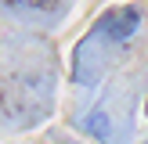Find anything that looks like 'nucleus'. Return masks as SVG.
Returning <instances> with one entry per match:
<instances>
[{
	"label": "nucleus",
	"instance_id": "nucleus-1",
	"mask_svg": "<svg viewBox=\"0 0 148 144\" xmlns=\"http://www.w3.org/2000/svg\"><path fill=\"white\" fill-rule=\"evenodd\" d=\"M101 36L105 33L94 25L72 50V83L76 86H94L105 76V43H101Z\"/></svg>",
	"mask_w": 148,
	"mask_h": 144
},
{
	"label": "nucleus",
	"instance_id": "nucleus-2",
	"mask_svg": "<svg viewBox=\"0 0 148 144\" xmlns=\"http://www.w3.org/2000/svg\"><path fill=\"white\" fill-rule=\"evenodd\" d=\"M14 83H18V97L14 101H22L36 119H43V115L51 112V105H54V101H51L54 97V76H51L47 69H29V72H22Z\"/></svg>",
	"mask_w": 148,
	"mask_h": 144
},
{
	"label": "nucleus",
	"instance_id": "nucleus-3",
	"mask_svg": "<svg viewBox=\"0 0 148 144\" xmlns=\"http://www.w3.org/2000/svg\"><path fill=\"white\" fill-rule=\"evenodd\" d=\"M137 25H141V11H137V7H119V11H108L105 18L98 22V29H101L112 43H127L130 36L137 33Z\"/></svg>",
	"mask_w": 148,
	"mask_h": 144
},
{
	"label": "nucleus",
	"instance_id": "nucleus-4",
	"mask_svg": "<svg viewBox=\"0 0 148 144\" xmlns=\"http://www.w3.org/2000/svg\"><path fill=\"white\" fill-rule=\"evenodd\" d=\"M83 130L94 137V141H101V144H112V115H108V108H94L90 115L83 119Z\"/></svg>",
	"mask_w": 148,
	"mask_h": 144
},
{
	"label": "nucleus",
	"instance_id": "nucleus-5",
	"mask_svg": "<svg viewBox=\"0 0 148 144\" xmlns=\"http://www.w3.org/2000/svg\"><path fill=\"white\" fill-rule=\"evenodd\" d=\"M7 11H43L47 0H4Z\"/></svg>",
	"mask_w": 148,
	"mask_h": 144
},
{
	"label": "nucleus",
	"instance_id": "nucleus-6",
	"mask_svg": "<svg viewBox=\"0 0 148 144\" xmlns=\"http://www.w3.org/2000/svg\"><path fill=\"white\" fill-rule=\"evenodd\" d=\"M145 115H148V101H145Z\"/></svg>",
	"mask_w": 148,
	"mask_h": 144
}]
</instances>
